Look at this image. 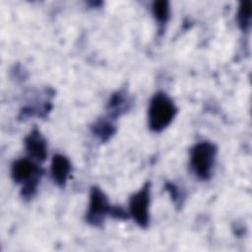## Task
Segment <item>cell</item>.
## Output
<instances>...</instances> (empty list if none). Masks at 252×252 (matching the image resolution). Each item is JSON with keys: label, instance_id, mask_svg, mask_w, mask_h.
I'll list each match as a JSON object with an SVG mask.
<instances>
[{"label": "cell", "instance_id": "5", "mask_svg": "<svg viewBox=\"0 0 252 252\" xmlns=\"http://www.w3.org/2000/svg\"><path fill=\"white\" fill-rule=\"evenodd\" d=\"M151 184L145 183L144 186L129 201V212L138 225L147 227L149 224V206H150V190Z\"/></svg>", "mask_w": 252, "mask_h": 252}, {"label": "cell", "instance_id": "7", "mask_svg": "<svg viewBox=\"0 0 252 252\" xmlns=\"http://www.w3.org/2000/svg\"><path fill=\"white\" fill-rule=\"evenodd\" d=\"M71 168V162L66 157L62 155L53 156L51 160V175L58 186L62 187L66 184Z\"/></svg>", "mask_w": 252, "mask_h": 252}, {"label": "cell", "instance_id": "2", "mask_svg": "<svg viewBox=\"0 0 252 252\" xmlns=\"http://www.w3.org/2000/svg\"><path fill=\"white\" fill-rule=\"evenodd\" d=\"M11 175L15 182L23 184V197L31 198L36 191L41 169L33 161L28 158H20L13 162Z\"/></svg>", "mask_w": 252, "mask_h": 252}, {"label": "cell", "instance_id": "1", "mask_svg": "<svg viewBox=\"0 0 252 252\" xmlns=\"http://www.w3.org/2000/svg\"><path fill=\"white\" fill-rule=\"evenodd\" d=\"M177 108L172 99L164 93H157L150 101L149 126L155 132H160L173 120Z\"/></svg>", "mask_w": 252, "mask_h": 252}, {"label": "cell", "instance_id": "8", "mask_svg": "<svg viewBox=\"0 0 252 252\" xmlns=\"http://www.w3.org/2000/svg\"><path fill=\"white\" fill-rule=\"evenodd\" d=\"M130 103L127 95H126V93L124 92H117L115 93L109 102H108V111H109V115L113 116V117H116V116H119L120 114H122L123 112H125L126 109L129 108L128 104Z\"/></svg>", "mask_w": 252, "mask_h": 252}, {"label": "cell", "instance_id": "11", "mask_svg": "<svg viewBox=\"0 0 252 252\" xmlns=\"http://www.w3.org/2000/svg\"><path fill=\"white\" fill-rule=\"evenodd\" d=\"M153 13L160 24L166 23L169 17V4L165 0H158L153 4Z\"/></svg>", "mask_w": 252, "mask_h": 252}, {"label": "cell", "instance_id": "4", "mask_svg": "<svg viewBox=\"0 0 252 252\" xmlns=\"http://www.w3.org/2000/svg\"><path fill=\"white\" fill-rule=\"evenodd\" d=\"M113 206L108 202L107 197L97 187H93L90 194L89 209L86 219L93 225H100L106 216H111Z\"/></svg>", "mask_w": 252, "mask_h": 252}, {"label": "cell", "instance_id": "9", "mask_svg": "<svg viewBox=\"0 0 252 252\" xmlns=\"http://www.w3.org/2000/svg\"><path fill=\"white\" fill-rule=\"evenodd\" d=\"M252 14V2L250 0L242 1L238 7L237 22L239 27L243 31H247L250 28Z\"/></svg>", "mask_w": 252, "mask_h": 252}, {"label": "cell", "instance_id": "3", "mask_svg": "<svg viewBox=\"0 0 252 252\" xmlns=\"http://www.w3.org/2000/svg\"><path fill=\"white\" fill-rule=\"evenodd\" d=\"M217 156V148L210 142H200L190 151V165L195 175L207 180L211 177Z\"/></svg>", "mask_w": 252, "mask_h": 252}, {"label": "cell", "instance_id": "6", "mask_svg": "<svg viewBox=\"0 0 252 252\" xmlns=\"http://www.w3.org/2000/svg\"><path fill=\"white\" fill-rule=\"evenodd\" d=\"M25 146L28 154L35 160L42 161L47 156V144L40 132L34 128L25 139Z\"/></svg>", "mask_w": 252, "mask_h": 252}, {"label": "cell", "instance_id": "10", "mask_svg": "<svg viewBox=\"0 0 252 252\" xmlns=\"http://www.w3.org/2000/svg\"><path fill=\"white\" fill-rule=\"evenodd\" d=\"M94 133L100 138V140H107L110 138V136L114 133L115 128L114 125L107 120H98L94 125L93 126Z\"/></svg>", "mask_w": 252, "mask_h": 252}]
</instances>
